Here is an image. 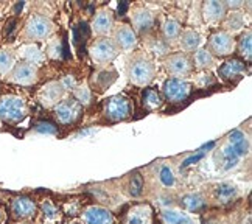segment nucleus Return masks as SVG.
Instances as JSON below:
<instances>
[{
    "label": "nucleus",
    "mask_w": 252,
    "mask_h": 224,
    "mask_svg": "<svg viewBox=\"0 0 252 224\" xmlns=\"http://www.w3.org/2000/svg\"><path fill=\"white\" fill-rule=\"evenodd\" d=\"M151 223V209L148 206H135L126 215L125 224H150Z\"/></svg>",
    "instance_id": "19"
},
{
    "label": "nucleus",
    "mask_w": 252,
    "mask_h": 224,
    "mask_svg": "<svg viewBox=\"0 0 252 224\" xmlns=\"http://www.w3.org/2000/svg\"><path fill=\"white\" fill-rule=\"evenodd\" d=\"M36 131L41 134H58V128L52 122H39L36 125Z\"/></svg>",
    "instance_id": "34"
},
{
    "label": "nucleus",
    "mask_w": 252,
    "mask_h": 224,
    "mask_svg": "<svg viewBox=\"0 0 252 224\" xmlns=\"http://www.w3.org/2000/svg\"><path fill=\"white\" fill-rule=\"evenodd\" d=\"M162 223L163 224H191L190 218L187 215H184L181 212L174 210H167L162 213Z\"/></svg>",
    "instance_id": "23"
},
{
    "label": "nucleus",
    "mask_w": 252,
    "mask_h": 224,
    "mask_svg": "<svg viewBox=\"0 0 252 224\" xmlns=\"http://www.w3.org/2000/svg\"><path fill=\"white\" fill-rule=\"evenodd\" d=\"M162 32H163V36H165L168 41H173V39L181 36V25L178 21H174V19H168V21L163 24Z\"/></svg>",
    "instance_id": "27"
},
{
    "label": "nucleus",
    "mask_w": 252,
    "mask_h": 224,
    "mask_svg": "<svg viewBox=\"0 0 252 224\" xmlns=\"http://www.w3.org/2000/svg\"><path fill=\"white\" fill-rule=\"evenodd\" d=\"M204 154H206V151L199 150V151H198V154L191 156V158H189V159H186V160H184V163H182V168L189 167V165H191V163H196V162H198L199 159H202V158H204Z\"/></svg>",
    "instance_id": "38"
},
{
    "label": "nucleus",
    "mask_w": 252,
    "mask_h": 224,
    "mask_svg": "<svg viewBox=\"0 0 252 224\" xmlns=\"http://www.w3.org/2000/svg\"><path fill=\"white\" fill-rule=\"evenodd\" d=\"M195 65L198 69H209L213 65V55L206 48H199L195 53Z\"/></svg>",
    "instance_id": "25"
},
{
    "label": "nucleus",
    "mask_w": 252,
    "mask_h": 224,
    "mask_svg": "<svg viewBox=\"0 0 252 224\" xmlns=\"http://www.w3.org/2000/svg\"><path fill=\"white\" fill-rule=\"evenodd\" d=\"M89 52H91V56L95 63L106 64V63H111L114 58L119 55V48L111 39L101 37V39H96V41L91 45Z\"/></svg>",
    "instance_id": "4"
},
{
    "label": "nucleus",
    "mask_w": 252,
    "mask_h": 224,
    "mask_svg": "<svg viewBox=\"0 0 252 224\" xmlns=\"http://www.w3.org/2000/svg\"><path fill=\"white\" fill-rule=\"evenodd\" d=\"M11 210H13L16 218H30V217L34 215L36 206H34V202L30 198L21 196V198H16L13 201Z\"/></svg>",
    "instance_id": "18"
},
{
    "label": "nucleus",
    "mask_w": 252,
    "mask_h": 224,
    "mask_svg": "<svg viewBox=\"0 0 252 224\" xmlns=\"http://www.w3.org/2000/svg\"><path fill=\"white\" fill-rule=\"evenodd\" d=\"M227 27L232 32H237L240 28H243V17L238 13H232L227 19Z\"/></svg>",
    "instance_id": "33"
},
{
    "label": "nucleus",
    "mask_w": 252,
    "mask_h": 224,
    "mask_svg": "<svg viewBox=\"0 0 252 224\" xmlns=\"http://www.w3.org/2000/svg\"><path fill=\"white\" fill-rule=\"evenodd\" d=\"M142 189H143L142 176H140V174H134L132 181H131V194H132V196H139V194L142 193Z\"/></svg>",
    "instance_id": "36"
},
{
    "label": "nucleus",
    "mask_w": 252,
    "mask_h": 224,
    "mask_svg": "<svg viewBox=\"0 0 252 224\" xmlns=\"http://www.w3.org/2000/svg\"><path fill=\"white\" fill-rule=\"evenodd\" d=\"M64 87L61 83H48L47 86L42 87V91H41V100L44 104L47 106H52L55 103H58L61 98H63V95H64Z\"/></svg>",
    "instance_id": "17"
},
{
    "label": "nucleus",
    "mask_w": 252,
    "mask_h": 224,
    "mask_svg": "<svg viewBox=\"0 0 252 224\" xmlns=\"http://www.w3.org/2000/svg\"><path fill=\"white\" fill-rule=\"evenodd\" d=\"M14 25H16V21H11V22L8 24V27H6V33H8V34L14 30Z\"/></svg>",
    "instance_id": "43"
},
{
    "label": "nucleus",
    "mask_w": 252,
    "mask_h": 224,
    "mask_svg": "<svg viewBox=\"0 0 252 224\" xmlns=\"http://www.w3.org/2000/svg\"><path fill=\"white\" fill-rule=\"evenodd\" d=\"M128 75H129V80L132 81V84L145 87L154 80L156 67H154V64L150 60H147V58L137 56L135 60H132L129 63Z\"/></svg>",
    "instance_id": "2"
},
{
    "label": "nucleus",
    "mask_w": 252,
    "mask_h": 224,
    "mask_svg": "<svg viewBox=\"0 0 252 224\" xmlns=\"http://www.w3.org/2000/svg\"><path fill=\"white\" fill-rule=\"evenodd\" d=\"M50 55L53 56V58H58V56H61V52H63V45L60 44V42H53V44H50Z\"/></svg>",
    "instance_id": "40"
},
{
    "label": "nucleus",
    "mask_w": 252,
    "mask_h": 224,
    "mask_svg": "<svg viewBox=\"0 0 252 224\" xmlns=\"http://www.w3.org/2000/svg\"><path fill=\"white\" fill-rule=\"evenodd\" d=\"M0 220H2V213H0Z\"/></svg>",
    "instance_id": "44"
},
{
    "label": "nucleus",
    "mask_w": 252,
    "mask_h": 224,
    "mask_svg": "<svg viewBox=\"0 0 252 224\" xmlns=\"http://www.w3.org/2000/svg\"><path fill=\"white\" fill-rule=\"evenodd\" d=\"M24 56H25L27 63H30V64H33V65L39 64V63L44 60L42 52H41L36 45H27V47L24 48Z\"/></svg>",
    "instance_id": "28"
},
{
    "label": "nucleus",
    "mask_w": 252,
    "mask_h": 224,
    "mask_svg": "<svg viewBox=\"0 0 252 224\" xmlns=\"http://www.w3.org/2000/svg\"><path fill=\"white\" fill-rule=\"evenodd\" d=\"M160 104H162V98H160V95H159L156 91L147 89V91L143 92V106H145V108H147L148 111L158 109Z\"/></svg>",
    "instance_id": "24"
},
{
    "label": "nucleus",
    "mask_w": 252,
    "mask_h": 224,
    "mask_svg": "<svg viewBox=\"0 0 252 224\" xmlns=\"http://www.w3.org/2000/svg\"><path fill=\"white\" fill-rule=\"evenodd\" d=\"M132 25L139 33H148L154 27V14L150 9L140 8L132 14Z\"/></svg>",
    "instance_id": "16"
},
{
    "label": "nucleus",
    "mask_w": 252,
    "mask_h": 224,
    "mask_svg": "<svg viewBox=\"0 0 252 224\" xmlns=\"http://www.w3.org/2000/svg\"><path fill=\"white\" fill-rule=\"evenodd\" d=\"M76 98H78V101L80 103H83V104H87V103H91V91H89V87L87 86H81V87H78L76 89Z\"/></svg>",
    "instance_id": "35"
},
{
    "label": "nucleus",
    "mask_w": 252,
    "mask_h": 224,
    "mask_svg": "<svg viewBox=\"0 0 252 224\" xmlns=\"http://www.w3.org/2000/svg\"><path fill=\"white\" fill-rule=\"evenodd\" d=\"M112 25H114V17L109 9H100L92 21V30L94 33L103 36L112 30Z\"/></svg>",
    "instance_id": "15"
},
{
    "label": "nucleus",
    "mask_w": 252,
    "mask_h": 224,
    "mask_svg": "<svg viewBox=\"0 0 252 224\" xmlns=\"http://www.w3.org/2000/svg\"><path fill=\"white\" fill-rule=\"evenodd\" d=\"M246 73V65L243 61L240 60H230V61H226L220 67V76L222 80H238Z\"/></svg>",
    "instance_id": "14"
},
{
    "label": "nucleus",
    "mask_w": 252,
    "mask_h": 224,
    "mask_svg": "<svg viewBox=\"0 0 252 224\" xmlns=\"http://www.w3.org/2000/svg\"><path fill=\"white\" fill-rule=\"evenodd\" d=\"M53 32V24L44 16H33L28 19L25 27V34L33 41H42Z\"/></svg>",
    "instance_id": "7"
},
{
    "label": "nucleus",
    "mask_w": 252,
    "mask_h": 224,
    "mask_svg": "<svg viewBox=\"0 0 252 224\" xmlns=\"http://www.w3.org/2000/svg\"><path fill=\"white\" fill-rule=\"evenodd\" d=\"M209 52L218 56H227L234 52V37L227 32H217L209 39Z\"/></svg>",
    "instance_id": "8"
},
{
    "label": "nucleus",
    "mask_w": 252,
    "mask_h": 224,
    "mask_svg": "<svg viewBox=\"0 0 252 224\" xmlns=\"http://www.w3.org/2000/svg\"><path fill=\"white\" fill-rule=\"evenodd\" d=\"M217 196L221 202H229L237 196V189L232 184H221L217 187Z\"/></svg>",
    "instance_id": "26"
},
{
    "label": "nucleus",
    "mask_w": 252,
    "mask_h": 224,
    "mask_svg": "<svg viewBox=\"0 0 252 224\" xmlns=\"http://www.w3.org/2000/svg\"><path fill=\"white\" fill-rule=\"evenodd\" d=\"M27 115V104L22 98L6 95L0 100V119L8 123H19Z\"/></svg>",
    "instance_id": "3"
},
{
    "label": "nucleus",
    "mask_w": 252,
    "mask_h": 224,
    "mask_svg": "<svg viewBox=\"0 0 252 224\" xmlns=\"http://www.w3.org/2000/svg\"><path fill=\"white\" fill-rule=\"evenodd\" d=\"M115 78H117V73H115L114 70H103L96 75L95 83L98 84L101 89H106V87L111 86L115 81Z\"/></svg>",
    "instance_id": "30"
},
{
    "label": "nucleus",
    "mask_w": 252,
    "mask_h": 224,
    "mask_svg": "<svg viewBox=\"0 0 252 224\" xmlns=\"http://www.w3.org/2000/svg\"><path fill=\"white\" fill-rule=\"evenodd\" d=\"M104 115L112 122H120L131 115V101L126 96H112L104 106Z\"/></svg>",
    "instance_id": "6"
},
{
    "label": "nucleus",
    "mask_w": 252,
    "mask_h": 224,
    "mask_svg": "<svg viewBox=\"0 0 252 224\" xmlns=\"http://www.w3.org/2000/svg\"><path fill=\"white\" fill-rule=\"evenodd\" d=\"M181 47L184 48L186 52H191V50H195V48H198L199 42H201V37L196 32H193V30H187V32H184L181 36Z\"/></svg>",
    "instance_id": "21"
},
{
    "label": "nucleus",
    "mask_w": 252,
    "mask_h": 224,
    "mask_svg": "<svg viewBox=\"0 0 252 224\" xmlns=\"http://www.w3.org/2000/svg\"><path fill=\"white\" fill-rule=\"evenodd\" d=\"M167 50H168V47L165 42L160 41V39H154L153 44H151V52L158 53V55H163Z\"/></svg>",
    "instance_id": "37"
},
{
    "label": "nucleus",
    "mask_w": 252,
    "mask_h": 224,
    "mask_svg": "<svg viewBox=\"0 0 252 224\" xmlns=\"http://www.w3.org/2000/svg\"><path fill=\"white\" fill-rule=\"evenodd\" d=\"M206 21L209 22H218L226 16V5L222 2H206L202 6Z\"/></svg>",
    "instance_id": "20"
},
{
    "label": "nucleus",
    "mask_w": 252,
    "mask_h": 224,
    "mask_svg": "<svg viewBox=\"0 0 252 224\" xmlns=\"http://www.w3.org/2000/svg\"><path fill=\"white\" fill-rule=\"evenodd\" d=\"M13 55L5 50H0V73H6L13 67Z\"/></svg>",
    "instance_id": "31"
},
{
    "label": "nucleus",
    "mask_w": 252,
    "mask_h": 224,
    "mask_svg": "<svg viewBox=\"0 0 252 224\" xmlns=\"http://www.w3.org/2000/svg\"><path fill=\"white\" fill-rule=\"evenodd\" d=\"M126 8H128V3H126V2H122V3L119 5V13L123 14V13L126 11Z\"/></svg>",
    "instance_id": "42"
},
{
    "label": "nucleus",
    "mask_w": 252,
    "mask_h": 224,
    "mask_svg": "<svg viewBox=\"0 0 252 224\" xmlns=\"http://www.w3.org/2000/svg\"><path fill=\"white\" fill-rule=\"evenodd\" d=\"M37 67L30 63H21L14 67L11 80L21 86H30L36 81Z\"/></svg>",
    "instance_id": "12"
},
{
    "label": "nucleus",
    "mask_w": 252,
    "mask_h": 224,
    "mask_svg": "<svg viewBox=\"0 0 252 224\" xmlns=\"http://www.w3.org/2000/svg\"><path fill=\"white\" fill-rule=\"evenodd\" d=\"M162 91L168 101L181 103L190 95L191 86L186 80H181V78H168V80L163 83Z\"/></svg>",
    "instance_id": "5"
},
{
    "label": "nucleus",
    "mask_w": 252,
    "mask_h": 224,
    "mask_svg": "<svg viewBox=\"0 0 252 224\" xmlns=\"http://www.w3.org/2000/svg\"><path fill=\"white\" fill-rule=\"evenodd\" d=\"M159 179H160V182L163 184V186H167V187L173 186V184H174V174L170 170V167H162L160 168V171H159Z\"/></svg>",
    "instance_id": "32"
},
{
    "label": "nucleus",
    "mask_w": 252,
    "mask_h": 224,
    "mask_svg": "<svg viewBox=\"0 0 252 224\" xmlns=\"http://www.w3.org/2000/svg\"><path fill=\"white\" fill-rule=\"evenodd\" d=\"M84 223L86 224H114L112 213L100 206H92L84 212Z\"/></svg>",
    "instance_id": "13"
},
{
    "label": "nucleus",
    "mask_w": 252,
    "mask_h": 224,
    "mask_svg": "<svg viewBox=\"0 0 252 224\" xmlns=\"http://www.w3.org/2000/svg\"><path fill=\"white\" fill-rule=\"evenodd\" d=\"M238 48H240V53L243 55L246 60H251L252 56V39H251V32H246L241 34L240 37V42H238Z\"/></svg>",
    "instance_id": "29"
},
{
    "label": "nucleus",
    "mask_w": 252,
    "mask_h": 224,
    "mask_svg": "<svg viewBox=\"0 0 252 224\" xmlns=\"http://www.w3.org/2000/svg\"><path fill=\"white\" fill-rule=\"evenodd\" d=\"M249 151V140L241 131H232L229 134V139L221 148V167L222 170H232L237 167L241 158H245Z\"/></svg>",
    "instance_id": "1"
},
{
    "label": "nucleus",
    "mask_w": 252,
    "mask_h": 224,
    "mask_svg": "<svg viewBox=\"0 0 252 224\" xmlns=\"http://www.w3.org/2000/svg\"><path fill=\"white\" fill-rule=\"evenodd\" d=\"M81 106L76 100H64L60 101L55 109V115L60 123L63 125H70L80 117Z\"/></svg>",
    "instance_id": "9"
},
{
    "label": "nucleus",
    "mask_w": 252,
    "mask_h": 224,
    "mask_svg": "<svg viewBox=\"0 0 252 224\" xmlns=\"http://www.w3.org/2000/svg\"><path fill=\"white\" fill-rule=\"evenodd\" d=\"M182 206L189 212H198L199 209L204 207V199H202L199 194L189 193L182 198Z\"/></svg>",
    "instance_id": "22"
},
{
    "label": "nucleus",
    "mask_w": 252,
    "mask_h": 224,
    "mask_svg": "<svg viewBox=\"0 0 252 224\" xmlns=\"http://www.w3.org/2000/svg\"><path fill=\"white\" fill-rule=\"evenodd\" d=\"M213 76L210 75V73H202V75H199L198 76V83L201 84V86H209V84H213Z\"/></svg>",
    "instance_id": "39"
},
{
    "label": "nucleus",
    "mask_w": 252,
    "mask_h": 224,
    "mask_svg": "<svg viewBox=\"0 0 252 224\" xmlns=\"http://www.w3.org/2000/svg\"><path fill=\"white\" fill-rule=\"evenodd\" d=\"M165 67H167V70L174 76H187L191 73L193 64L187 55L176 53V55H171L170 58H167Z\"/></svg>",
    "instance_id": "10"
},
{
    "label": "nucleus",
    "mask_w": 252,
    "mask_h": 224,
    "mask_svg": "<svg viewBox=\"0 0 252 224\" xmlns=\"http://www.w3.org/2000/svg\"><path fill=\"white\" fill-rule=\"evenodd\" d=\"M42 210H44L45 215H47V217H50V218H53V217H55V213H56L55 207L52 206L50 202H45L44 206H42Z\"/></svg>",
    "instance_id": "41"
},
{
    "label": "nucleus",
    "mask_w": 252,
    "mask_h": 224,
    "mask_svg": "<svg viewBox=\"0 0 252 224\" xmlns=\"http://www.w3.org/2000/svg\"><path fill=\"white\" fill-rule=\"evenodd\" d=\"M114 44L117 45V48L120 47L122 50L129 52L137 44V36H135V32L129 25H120L117 30L114 32Z\"/></svg>",
    "instance_id": "11"
}]
</instances>
